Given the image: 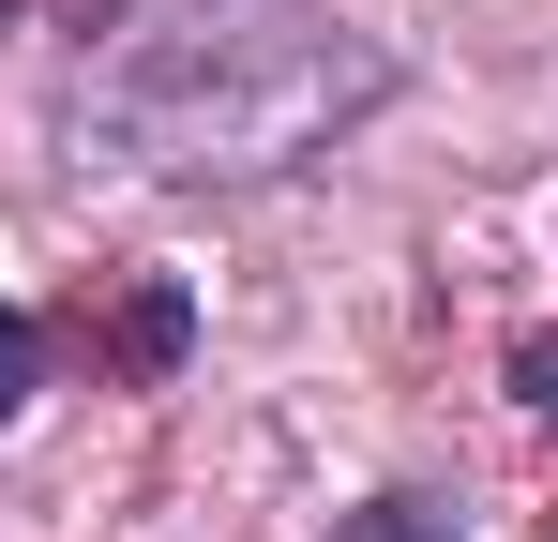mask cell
Returning a JSON list of instances; mask_svg holds the SVG:
<instances>
[{"instance_id": "obj_1", "label": "cell", "mask_w": 558, "mask_h": 542, "mask_svg": "<svg viewBox=\"0 0 558 542\" xmlns=\"http://www.w3.org/2000/svg\"><path fill=\"white\" fill-rule=\"evenodd\" d=\"M392 106V46L332 0H121L61 76V136L151 181H287Z\"/></svg>"}, {"instance_id": "obj_2", "label": "cell", "mask_w": 558, "mask_h": 542, "mask_svg": "<svg viewBox=\"0 0 558 542\" xmlns=\"http://www.w3.org/2000/svg\"><path fill=\"white\" fill-rule=\"evenodd\" d=\"M182 347H196V301L151 271V286H121V317H106V361L121 377H182Z\"/></svg>"}, {"instance_id": "obj_3", "label": "cell", "mask_w": 558, "mask_h": 542, "mask_svg": "<svg viewBox=\"0 0 558 542\" xmlns=\"http://www.w3.org/2000/svg\"><path fill=\"white\" fill-rule=\"evenodd\" d=\"M332 542H468V528H453V497H363Z\"/></svg>"}, {"instance_id": "obj_4", "label": "cell", "mask_w": 558, "mask_h": 542, "mask_svg": "<svg viewBox=\"0 0 558 542\" xmlns=\"http://www.w3.org/2000/svg\"><path fill=\"white\" fill-rule=\"evenodd\" d=\"M31 392H46V332H31V317H15V301H0V422H15V407H31Z\"/></svg>"}, {"instance_id": "obj_5", "label": "cell", "mask_w": 558, "mask_h": 542, "mask_svg": "<svg viewBox=\"0 0 558 542\" xmlns=\"http://www.w3.org/2000/svg\"><path fill=\"white\" fill-rule=\"evenodd\" d=\"M513 392H529V422L558 438V332H529V347H513Z\"/></svg>"}]
</instances>
